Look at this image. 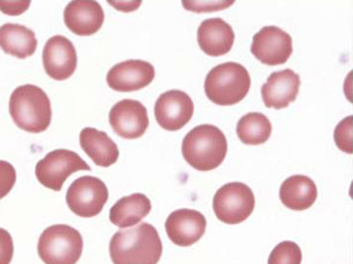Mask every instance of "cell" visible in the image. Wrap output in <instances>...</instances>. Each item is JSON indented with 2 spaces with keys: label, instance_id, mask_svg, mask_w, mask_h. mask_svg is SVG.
I'll list each match as a JSON object with an SVG mask.
<instances>
[{
  "label": "cell",
  "instance_id": "603a6c76",
  "mask_svg": "<svg viewBox=\"0 0 353 264\" xmlns=\"http://www.w3.org/2000/svg\"><path fill=\"white\" fill-rule=\"evenodd\" d=\"M303 254L297 243L284 241L278 244L270 254L268 264H301Z\"/></svg>",
  "mask_w": 353,
  "mask_h": 264
},
{
  "label": "cell",
  "instance_id": "7402d4cb",
  "mask_svg": "<svg viewBox=\"0 0 353 264\" xmlns=\"http://www.w3.org/2000/svg\"><path fill=\"white\" fill-rule=\"evenodd\" d=\"M272 133V124L269 118L261 113L245 114L237 124L239 140L249 146H258L269 140Z\"/></svg>",
  "mask_w": 353,
  "mask_h": 264
},
{
  "label": "cell",
  "instance_id": "5bb4252c",
  "mask_svg": "<svg viewBox=\"0 0 353 264\" xmlns=\"http://www.w3.org/2000/svg\"><path fill=\"white\" fill-rule=\"evenodd\" d=\"M206 219L193 209H178L170 214L165 222V230L173 243L179 247H190L204 236Z\"/></svg>",
  "mask_w": 353,
  "mask_h": 264
},
{
  "label": "cell",
  "instance_id": "4fadbf2b",
  "mask_svg": "<svg viewBox=\"0 0 353 264\" xmlns=\"http://www.w3.org/2000/svg\"><path fill=\"white\" fill-rule=\"evenodd\" d=\"M154 76V67L148 61L126 60L110 69L106 81L117 92H134L149 86Z\"/></svg>",
  "mask_w": 353,
  "mask_h": 264
},
{
  "label": "cell",
  "instance_id": "484cf974",
  "mask_svg": "<svg viewBox=\"0 0 353 264\" xmlns=\"http://www.w3.org/2000/svg\"><path fill=\"white\" fill-rule=\"evenodd\" d=\"M233 4L231 1H183V6L192 12H214L223 8H228Z\"/></svg>",
  "mask_w": 353,
  "mask_h": 264
},
{
  "label": "cell",
  "instance_id": "44dd1931",
  "mask_svg": "<svg viewBox=\"0 0 353 264\" xmlns=\"http://www.w3.org/2000/svg\"><path fill=\"white\" fill-rule=\"evenodd\" d=\"M37 46L36 34L24 25L4 24L0 26V48L10 56L25 59L34 54Z\"/></svg>",
  "mask_w": 353,
  "mask_h": 264
},
{
  "label": "cell",
  "instance_id": "52a82bcc",
  "mask_svg": "<svg viewBox=\"0 0 353 264\" xmlns=\"http://www.w3.org/2000/svg\"><path fill=\"white\" fill-rule=\"evenodd\" d=\"M79 170H91V167L76 152L56 149L38 161L36 176L44 187L59 192L65 181Z\"/></svg>",
  "mask_w": 353,
  "mask_h": 264
},
{
  "label": "cell",
  "instance_id": "ffe728a7",
  "mask_svg": "<svg viewBox=\"0 0 353 264\" xmlns=\"http://www.w3.org/2000/svg\"><path fill=\"white\" fill-rule=\"evenodd\" d=\"M152 204L149 197L141 192L125 197L110 209V221L119 228H130L141 223L149 215Z\"/></svg>",
  "mask_w": 353,
  "mask_h": 264
},
{
  "label": "cell",
  "instance_id": "d6986e66",
  "mask_svg": "<svg viewBox=\"0 0 353 264\" xmlns=\"http://www.w3.org/2000/svg\"><path fill=\"white\" fill-rule=\"evenodd\" d=\"M279 197L286 208L306 210L317 200V186L309 176L293 175L281 184Z\"/></svg>",
  "mask_w": 353,
  "mask_h": 264
},
{
  "label": "cell",
  "instance_id": "277c9868",
  "mask_svg": "<svg viewBox=\"0 0 353 264\" xmlns=\"http://www.w3.org/2000/svg\"><path fill=\"white\" fill-rule=\"evenodd\" d=\"M251 87L249 71L238 63H224L210 71L205 79V93L219 106H232L244 100Z\"/></svg>",
  "mask_w": 353,
  "mask_h": 264
},
{
  "label": "cell",
  "instance_id": "8fae6325",
  "mask_svg": "<svg viewBox=\"0 0 353 264\" xmlns=\"http://www.w3.org/2000/svg\"><path fill=\"white\" fill-rule=\"evenodd\" d=\"M109 120L113 132L128 140L139 139L149 129L148 109L141 101L132 99L117 102L110 111Z\"/></svg>",
  "mask_w": 353,
  "mask_h": 264
},
{
  "label": "cell",
  "instance_id": "2e32d148",
  "mask_svg": "<svg viewBox=\"0 0 353 264\" xmlns=\"http://www.w3.org/2000/svg\"><path fill=\"white\" fill-rule=\"evenodd\" d=\"M104 21V10L98 1H71L65 8V25L77 36H92L101 30Z\"/></svg>",
  "mask_w": 353,
  "mask_h": 264
},
{
  "label": "cell",
  "instance_id": "7c38bea8",
  "mask_svg": "<svg viewBox=\"0 0 353 264\" xmlns=\"http://www.w3.org/2000/svg\"><path fill=\"white\" fill-rule=\"evenodd\" d=\"M45 72L54 80H66L76 72L78 58L72 41L64 36L50 38L43 50Z\"/></svg>",
  "mask_w": 353,
  "mask_h": 264
},
{
  "label": "cell",
  "instance_id": "4316f807",
  "mask_svg": "<svg viewBox=\"0 0 353 264\" xmlns=\"http://www.w3.org/2000/svg\"><path fill=\"white\" fill-rule=\"evenodd\" d=\"M14 252L12 236L11 234L0 228V264H11Z\"/></svg>",
  "mask_w": 353,
  "mask_h": 264
},
{
  "label": "cell",
  "instance_id": "6da1fadb",
  "mask_svg": "<svg viewBox=\"0 0 353 264\" xmlns=\"http://www.w3.org/2000/svg\"><path fill=\"white\" fill-rule=\"evenodd\" d=\"M163 254L161 236L152 224L117 232L110 242L113 264H158Z\"/></svg>",
  "mask_w": 353,
  "mask_h": 264
},
{
  "label": "cell",
  "instance_id": "d4e9b609",
  "mask_svg": "<svg viewBox=\"0 0 353 264\" xmlns=\"http://www.w3.org/2000/svg\"><path fill=\"white\" fill-rule=\"evenodd\" d=\"M17 181L16 169L8 161L0 160V200L12 190Z\"/></svg>",
  "mask_w": 353,
  "mask_h": 264
},
{
  "label": "cell",
  "instance_id": "e0dca14e",
  "mask_svg": "<svg viewBox=\"0 0 353 264\" xmlns=\"http://www.w3.org/2000/svg\"><path fill=\"white\" fill-rule=\"evenodd\" d=\"M197 38L201 51L210 56H225L234 44L233 28L221 18L203 21L198 28Z\"/></svg>",
  "mask_w": 353,
  "mask_h": 264
},
{
  "label": "cell",
  "instance_id": "ba28073f",
  "mask_svg": "<svg viewBox=\"0 0 353 264\" xmlns=\"http://www.w3.org/2000/svg\"><path fill=\"white\" fill-rule=\"evenodd\" d=\"M109 200L106 184L94 176H81L73 181L66 192V204L79 217H94L101 214Z\"/></svg>",
  "mask_w": 353,
  "mask_h": 264
},
{
  "label": "cell",
  "instance_id": "5b68a950",
  "mask_svg": "<svg viewBox=\"0 0 353 264\" xmlns=\"http://www.w3.org/2000/svg\"><path fill=\"white\" fill-rule=\"evenodd\" d=\"M83 248L81 232L66 224L48 227L38 241V255L45 264H76Z\"/></svg>",
  "mask_w": 353,
  "mask_h": 264
},
{
  "label": "cell",
  "instance_id": "ac0fdd59",
  "mask_svg": "<svg viewBox=\"0 0 353 264\" xmlns=\"http://www.w3.org/2000/svg\"><path fill=\"white\" fill-rule=\"evenodd\" d=\"M79 142L86 155L99 167H110L119 157V149L116 142L108 134L92 127L83 129Z\"/></svg>",
  "mask_w": 353,
  "mask_h": 264
},
{
  "label": "cell",
  "instance_id": "7a4b0ae2",
  "mask_svg": "<svg viewBox=\"0 0 353 264\" xmlns=\"http://www.w3.org/2000/svg\"><path fill=\"white\" fill-rule=\"evenodd\" d=\"M181 153L192 168L209 172L219 167L228 154L224 133L213 124H201L185 135Z\"/></svg>",
  "mask_w": 353,
  "mask_h": 264
},
{
  "label": "cell",
  "instance_id": "3957f363",
  "mask_svg": "<svg viewBox=\"0 0 353 264\" xmlns=\"http://www.w3.org/2000/svg\"><path fill=\"white\" fill-rule=\"evenodd\" d=\"M10 114L13 122L25 132H45L52 119L51 101L38 86H19L10 98Z\"/></svg>",
  "mask_w": 353,
  "mask_h": 264
},
{
  "label": "cell",
  "instance_id": "cb8c5ba5",
  "mask_svg": "<svg viewBox=\"0 0 353 264\" xmlns=\"http://www.w3.org/2000/svg\"><path fill=\"white\" fill-rule=\"evenodd\" d=\"M353 116H350L341 121L334 129V141L338 148L347 154H352V124Z\"/></svg>",
  "mask_w": 353,
  "mask_h": 264
},
{
  "label": "cell",
  "instance_id": "30bf717a",
  "mask_svg": "<svg viewBox=\"0 0 353 264\" xmlns=\"http://www.w3.org/2000/svg\"><path fill=\"white\" fill-rule=\"evenodd\" d=\"M194 104L189 94L171 89L163 93L154 104V116L161 129L176 132L192 119Z\"/></svg>",
  "mask_w": 353,
  "mask_h": 264
},
{
  "label": "cell",
  "instance_id": "9a60e30c",
  "mask_svg": "<svg viewBox=\"0 0 353 264\" xmlns=\"http://www.w3.org/2000/svg\"><path fill=\"white\" fill-rule=\"evenodd\" d=\"M301 87V76L292 69H283L271 74L261 87V96L268 109H286L296 101Z\"/></svg>",
  "mask_w": 353,
  "mask_h": 264
},
{
  "label": "cell",
  "instance_id": "9c48e42d",
  "mask_svg": "<svg viewBox=\"0 0 353 264\" xmlns=\"http://www.w3.org/2000/svg\"><path fill=\"white\" fill-rule=\"evenodd\" d=\"M292 51V38L277 26H265L253 36L251 52L268 66L285 64Z\"/></svg>",
  "mask_w": 353,
  "mask_h": 264
},
{
  "label": "cell",
  "instance_id": "83f0119b",
  "mask_svg": "<svg viewBox=\"0 0 353 264\" xmlns=\"http://www.w3.org/2000/svg\"><path fill=\"white\" fill-rule=\"evenodd\" d=\"M30 1H0V11L10 16H18L30 8Z\"/></svg>",
  "mask_w": 353,
  "mask_h": 264
},
{
  "label": "cell",
  "instance_id": "8992f818",
  "mask_svg": "<svg viewBox=\"0 0 353 264\" xmlns=\"http://www.w3.org/2000/svg\"><path fill=\"white\" fill-rule=\"evenodd\" d=\"M256 206L252 189L241 182H230L218 189L213 197V210L218 220L239 224L248 220Z\"/></svg>",
  "mask_w": 353,
  "mask_h": 264
}]
</instances>
